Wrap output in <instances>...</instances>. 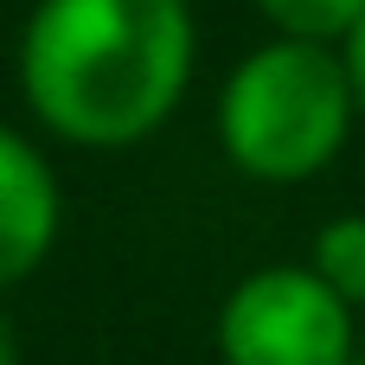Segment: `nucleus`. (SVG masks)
I'll use <instances>...</instances> for the list:
<instances>
[{"label":"nucleus","mask_w":365,"mask_h":365,"mask_svg":"<svg viewBox=\"0 0 365 365\" xmlns=\"http://www.w3.org/2000/svg\"><path fill=\"white\" fill-rule=\"evenodd\" d=\"M192 77L180 0H38L19 38V83L45 128L77 148L154 135Z\"/></svg>","instance_id":"nucleus-1"},{"label":"nucleus","mask_w":365,"mask_h":365,"mask_svg":"<svg viewBox=\"0 0 365 365\" xmlns=\"http://www.w3.org/2000/svg\"><path fill=\"white\" fill-rule=\"evenodd\" d=\"M353 115L359 109H353L346 64L327 45L276 38L231 71L218 103V141L250 180L295 186L340 154Z\"/></svg>","instance_id":"nucleus-2"},{"label":"nucleus","mask_w":365,"mask_h":365,"mask_svg":"<svg viewBox=\"0 0 365 365\" xmlns=\"http://www.w3.org/2000/svg\"><path fill=\"white\" fill-rule=\"evenodd\" d=\"M225 365H353V308L302 263L257 269L218 314Z\"/></svg>","instance_id":"nucleus-3"},{"label":"nucleus","mask_w":365,"mask_h":365,"mask_svg":"<svg viewBox=\"0 0 365 365\" xmlns=\"http://www.w3.org/2000/svg\"><path fill=\"white\" fill-rule=\"evenodd\" d=\"M58 237V180L38 148L0 128V289L32 276Z\"/></svg>","instance_id":"nucleus-4"},{"label":"nucleus","mask_w":365,"mask_h":365,"mask_svg":"<svg viewBox=\"0 0 365 365\" xmlns=\"http://www.w3.org/2000/svg\"><path fill=\"white\" fill-rule=\"evenodd\" d=\"M308 269H314L346 308H365V212L321 225V237H314V263H308Z\"/></svg>","instance_id":"nucleus-5"},{"label":"nucleus","mask_w":365,"mask_h":365,"mask_svg":"<svg viewBox=\"0 0 365 365\" xmlns=\"http://www.w3.org/2000/svg\"><path fill=\"white\" fill-rule=\"evenodd\" d=\"M257 6L282 38H308V45H334L365 19V0H257Z\"/></svg>","instance_id":"nucleus-6"},{"label":"nucleus","mask_w":365,"mask_h":365,"mask_svg":"<svg viewBox=\"0 0 365 365\" xmlns=\"http://www.w3.org/2000/svg\"><path fill=\"white\" fill-rule=\"evenodd\" d=\"M340 64H346V83H353V109L365 115V19L346 32V58Z\"/></svg>","instance_id":"nucleus-7"},{"label":"nucleus","mask_w":365,"mask_h":365,"mask_svg":"<svg viewBox=\"0 0 365 365\" xmlns=\"http://www.w3.org/2000/svg\"><path fill=\"white\" fill-rule=\"evenodd\" d=\"M0 365H19V346H13V327L0 321Z\"/></svg>","instance_id":"nucleus-8"}]
</instances>
